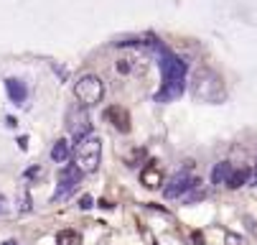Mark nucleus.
<instances>
[{
    "mask_svg": "<svg viewBox=\"0 0 257 245\" xmlns=\"http://www.w3.org/2000/svg\"><path fill=\"white\" fill-rule=\"evenodd\" d=\"M8 212V202H6V197L0 194V215H6Z\"/></svg>",
    "mask_w": 257,
    "mask_h": 245,
    "instance_id": "dca6fc26",
    "label": "nucleus"
},
{
    "mask_svg": "<svg viewBox=\"0 0 257 245\" xmlns=\"http://www.w3.org/2000/svg\"><path fill=\"white\" fill-rule=\"evenodd\" d=\"M6 245H18V242H16V240H8V242H6Z\"/></svg>",
    "mask_w": 257,
    "mask_h": 245,
    "instance_id": "a211bd4d",
    "label": "nucleus"
},
{
    "mask_svg": "<svg viewBox=\"0 0 257 245\" xmlns=\"http://www.w3.org/2000/svg\"><path fill=\"white\" fill-rule=\"evenodd\" d=\"M186 90V79H171V82H163L161 92L156 95V102H173L183 95Z\"/></svg>",
    "mask_w": 257,
    "mask_h": 245,
    "instance_id": "6e6552de",
    "label": "nucleus"
},
{
    "mask_svg": "<svg viewBox=\"0 0 257 245\" xmlns=\"http://www.w3.org/2000/svg\"><path fill=\"white\" fill-rule=\"evenodd\" d=\"M191 95L199 102H222L224 100V85L211 69H199L191 82Z\"/></svg>",
    "mask_w": 257,
    "mask_h": 245,
    "instance_id": "f257e3e1",
    "label": "nucleus"
},
{
    "mask_svg": "<svg viewBox=\"0 0 257 245\" xmlns=\"http://www.w3.org/2000/svg\"><path fill=\"white\" fill-rule=\"evenodd\" d=\"M232 166H229V161H219L214 169H211V184L214 187H224L227 182H229V177H232Z\"/></svg>",
    "mask_w": 257,
    "mask_h": 245,
    "instance_id": "9b49d317",
    "label": "nucleus"
},
{
    "mask_svg": "<svg viewBox=\"0 0 257 245\" xmlns=\"http://www.w3.org/2000/svg\"><path fill=\"white\" fill-rule=\"evenodd\" d=\"M92 204H94V202H92V197H89V194H84V197L79 199V207H82V209H89Z\"/></svg>",
    "mask_w": 257,
    "mask_h": 245,
    "instance_id": "2eb2a0df",
    "label": "nucleus"
},
{
    "mask_svg": "<svg viewBox=\"0 0 257 245\" xmlns=\"http://www.w3.org/2000/svg\"><path fill=\"white\" fill-rule=\"evenodd\" d=\"M249 182L257 187V164H254V171H252V177H249Z\"/></svg>",
    "mask_w": 257,
    "mask_h": 245,
    "instance_id": "f3484780",
    "label": "nucleus"
},
{
    "mask_svg": "<svg viewBox=\"0 0 257 245\" xmlns=\"http://www.w3.org/2000/svg\"><path fill=\"white\" fill-rule=\"evenodd\" d=\"M104 120L112 123L120 133L130 130V113H127V108H122V105H109V108L104 110Z\"/></svg>",
    "mask_w": 257,
    "mask_h": 245,
    "instance_id": "0eeeda50",
    "label": "nucleus"
},
{
    "mask_svg": "<svg viewBox=\"0 0 257 245\" xmlns=\"http://www.w3.org/2000/svg\"><path fill=\"white\" fill-rule=\"evenodd\" d=\"M99 161H102V141L97 135H89L84 141L77 143V151H74V166L82 171V174H92L99 169Z\"/></svg>",
    "mask_w": 257,
    "mask_h": 245,
    "instance_id": "f03ea898",
    "label": "nucleus"
},
{
    "mask_svg": "<svg viewBox=\"0 0 257 245\" xmlns=\"http://www.w3.org/2000/svg\"><path fill=\"white\" fill-rule=\"evenodd\" d=\"M69 133L74 141H84V138L92 135V123H89V115H87V108H71L69 113Z\"/></svg>",
    "mask_w": 257,
    "mask_h": 245,
    "instance_id": "20e7f679",
    "label": "nucleus"
},
{
    "mask_svg": "<svg viewBox=\"0 0 257 245\" xmlns=\"http://www.w3.org/2000/svg\"><path fill=\"white\" fill-rule=\"evenodd\" d=\"M140 184H143L145 189H161V184H163V171H161L158 166L148 164V166L140 171Z\"/></svg>",
    "mask_w": 257,
    "mask_h": 245,
    "instance_id": "1a4fd4ad",
    "label": "nucleus"
},
{
    "mask_svg": "<svg viewBox=\"0 0 257 245\" xmlns=\"http://www.w3.org/2000/svg\"><path fill=\"white\" fill-rule=\"evenodd\" d=\"M6 92H8V97H11V102H16V105H23L26 102V97H28V90H26V85L21 82V79H6Z\"/></svg>",
    "mask_w": 257,
    "mask_h": 245,
    "instance_id": "9d476101",
    "label": "nucleus"
},
{
    "mask_svg": "<svg viewBox=\"0 0 257 245\" xmlns=\"http://www.w3.org/2000/svg\"><path fill=\"white\" fill-rule=\"evenodd\" d=\"M79 182H82V171H79L74 164L66 166V169H61V174H59V189H56V194H54V202L69 197L71 192L79 187Z\"/></svg>",
    "mask_w": 257,
    "mask_h": 245,
    "instance_id": "39448f33",
    "label": "nucleus"
},
{
    "mask_svg": "<svg viewBox=\"0 0 257 245\" xmlns=\"http://www.w3.org/2000/svg\"><path fill=\"white\" fill-rule=\"evenodd\" d=\"M69 156H71V146H69V141H66V138L56 141L54 148H51V158H54L56 164H64V161H69Z\"/></svg>",
    "mask_w": 257,
    "mask_h": 245,
    "instance_id": "f8f14e48",
    "label": "nucleus"
},
{
    "mask_svg": "<svg viewBox=\"0 0 257 245\" xmlns=\"http://www.w3.org/2000/svg\"><path fill=\"white\" fill-rule=\"evenodd\" d=\"M74 97L82 108H94V105L102 102V97H104V82L97 74L87 72L74 82Z\"/></svg>",
    "mask_w": 257,
    "mask_h": 245,
    "instance_id": "7ed1b4c3",
    "label": "nucleus"
},
{
    "mask_svg": "<svg viewBox=\"0 0 257 245\" xmlns=\"http://www.w3.org/2000/svg\"><path fill=\"white\" fill-rule=\"evenodd\" d=\"M249 177H252V174H249L247 169H237V171H232L227 187H229V189H239V187H244V184L249 182Z\"/></svg>",
    "mask_w": 257,
    "mask_h": 245,
    "instance_id": "ddd939ff",
    "label": "nucleus"
},
{
    "mask_svg": "<svg viewBox=\"0 0 257 245\" xmlns=\"http://www.w3.org/2000/svg\"><path fill=\"white\" fill-rule=\"evenodd\" d=\"M56 245H82V235L77 230H61L56 235Z\"/></svg>",
    "mask_w": 257,
    "mask_h": 245,
    "instance_id": "4468645a",
    "label": "nucleus"
},
{
    "mask_svg": "<svg viewBox=\"0 0 257 245\" xmlns=\"http://www.w3.org/2000/svg\"><path fill=\"white\" fill-rule=\"evenodd\" d=\"M194 187H199V179L196 177H189V171H181V174H176V177L168 182V187L163 189V194H166V199H176V197L186 194Z\"/></svg>",
    "mask_w": 257,
    "mask_h": 245,
    "instance_id": "423d86ee",
    "label": "nucleus"
}]
</instances>
